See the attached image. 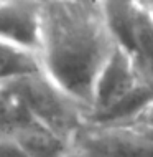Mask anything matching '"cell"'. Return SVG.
Here are the masks:
<instances>
[{
  "mask_svg": "<svg viewBox=\"0 0 153 157\" xmlns=\"http://www.w3.org/2000/svg\"><path fill=\"white\" fill-rule=\"evenodd\" d=\"M115 48L100 0H43L40 61L43 71L87 108Z\"/></svg>",
  "mask_w": 153,
  "mask_h": 157,
  "instance_id": "cell-1",
  "label": "cell"
},
{
  "mask_svg": "<svg viewBox=\"0 0 153 157\" xmlns=\"http://www.w3.org/2000/svg\"><path fill=\"white\" fill-rule=\"evenodd\" d=\"M153 101V81L142 73L130 55L115 45L92 91L87 121L129 124Z\"/></svg>",
  "mask_w": 153,
  "mask_h": 157,
  "instance_id": "cell-2",
  "label": "cell"
},
{
  "mask_svg": "<svg viewBox=\"0 0 153 157\" xmlns=\"http://www.w3.org/2000/svg\"><path fill=\"white\" fill-rule=\"evenodd\" d=\"M33 117L71 142L87 122V108L49 78L43 70L5 86Z\"/></svg>",
  "mask_w": 153,
  "mask_h": 157,
  "instance_id": "cell-3",
  "label": "cell"
},
{
  "mask_svg": "<svg viewBox=\"0 0 153 157\" xmlns=\"http://www.w3.org/2000/svg\"><path fill=\"white\" fill-rule=\"evenodd\" d=\"M117 46L153 81V12L145 0H100Z\"/></svg>",
  "mask_w": 153,
  "mask_h": 157,
  "instance_id": "cell-4",
  "label": "cell"
},
{
  "mask_svg": "<svg viewBox=\"0 0 153 157\" xmlns=\"http://www.w3.org/2000/svg\"><path fill=\"white\" fill-rule=\"evenodd\" d=\"M66 157H153V141L133 126L86 122Z\"/></svg>",
  "mask_w": 153,
  "mask_h": 157,
  "instance_id": "cell-5",
  "label": "cell"
},
{
  "mask_svg": "<svg viewBox=\"0 0 153 157\" xmlns=\"http://www.w3.org/2000/svg\"><path fill=\"white\" fill-rule=\"evenodd\" d=\"M43 0H2L0 38L22 48L40 52Z\"/></svg>",
  "mask_w": 153,
  "mask_h": 157,
  "instance_id": "cell-6",
  "label": "cell"
},
{
  "mask_svg": "<svg viewBox=\"0 0 153 157\" xmlns=\"http://www.w3.org/2000/svg\"><path fill=\"white\" fill-rule=\"evenodd\" d=\"M28 157H66L69 142L38 122L22 106L12 136Z\"/></svg>",
  "mask_w": 153,
  "mask_h": 157,
  "instance_id": "cell-7",
  "label": "cell"
},
{
  "mask_svg": "<svg viewBox=\"0 0 153 157\" xmlns=\"http://www.w3.org/2000/svg\"><path fill=\"white\" fill-rule=\"evenodd\" d=\"M43 70L40 55L0 38V88Z\"/></svg>",
  "mask_w": 153,
  "mask_h": 157,
  "instance_id": "cell-8",
  "label": "cell"
},
{
  "mask_svg": "<svg viewBox=\"0 0 153 157\" xmlns=\"http://www.w3.org/2000/svg\"><path fill=\"white\" fill-rule=\"evenodd\" d=\"M20 113L22 103L7 88H0V139L12 136Z\"/></svg>",
  "mask_w": 153,
  "mask_h": 157,
  "instance_id": "cell-9",
  "label": "cell"
},
{
  "mask_svg": "<svg viewBox=\"0 0 153 157\" xmlns=\"http://www.w3.org/2000/svg\"><path fill=\"white\" fill-rule=\"evenodd\" d=\"M0 157H28L27 152L22 149L13 137H2L0 139Z\"/></svg>",
  "mask_w": 153,
  "mask_h": 157,
  "instance_id": "cell-10",
  "label": "cell"
},
{
  "mask_svg": "<svg viewBox=\"0 0 153 157\" xmlns=\"http://www.w3.org/2000/svg\"><path fill=\"white\" fill-rule=\"evenodd\" d=\"M122 126H153V101L133 121H130L129 124H122Z\"/></svg>",
  "mask_w": 153,
  "mask_h": 157,
  "instance_id": "cell-11",
  "label": "cell"
},
{
  "mask_svg": "<svg viewBox=\"0 0 153 157\" xmlns=\"http://www.w3.org/2000/svg\"><path fill=\"white\" fill-rule=\"evenodd\" d=\"M145 3H147L148 7H150V10L153 12V0H145Z\"/></svg>",
  "mask_w": 153,
  "mask_h": 157,
  "instance_id": "cell-12",
  "label": "cell"
},
{
  "mask_svg": "<svg viewBox=\"0 0 153 157\" xmlns=\"http://www.w3.org/2000/svg\"><path fill=\"white\" fill-rule=\"evenodd\" d=\"M0 2H2V0H0Z\"/></svg>",
  "mask_w": 153,
  "mask_h": 157,
  "instance_id": "cell-13",
  "label": "cell"
}]
</instances>
